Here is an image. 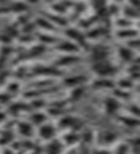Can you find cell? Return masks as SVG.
<instances>
[{"mask_svg":"<svg viewBox=\"0 0 140 154\" xmlns=\"http://www.w3.org/2000/svg\"><path fill=\"white\" fill-rule=\"evenodd\" d=\"M119 2H120V0H119Z\"/></svg>","mask_w":140,"mask_h":154,"instance_id":"6da1fadb","label":"cell"}]
</instances>
